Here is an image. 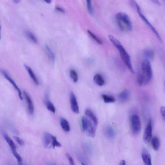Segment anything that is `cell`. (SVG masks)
Masks as SVG:
<instances>
[{"label": "cell", "mask_w": 165, "mask_h": 165, "mask_svg": "<svg viewBox=\"0 0 165 165\" xmlns=\"http://www.w3.org/2000/svg\"><path fill=\"white\" fill-rule=\"evenodd\" d=\"M153 71L150 61L144 59L141 63L137 74V83L141 87L148 84L152 79Z\"/></svg>", "instance_id": "obj_1"}, {"label": "cell", "mask_w": 165, "mask_h": 165, "mask_svg": "<svg viewBox=\"0 0 165 165\" xmlns=\"http://www.w3.org/2000/svg\"><path fill=\"white\" fill-rule=\"evenodd\" d=\"M108 38L111 42L119 52L120 56L130 71L135 73L129 55L120 41L114 36L109 35Z\"/></svg>", "instance_id": "obj_2"}, {"label": "cell", "mask_w": 165, "mask_h": 165, "mask_svg": "<svg viewBox=\"0 0 165 165\" xmlns=\"http://www.w3.org/2000/svg\"><path fill=\"white\" fill-rule=\"evenodd\" d=\"M116 22L119 29L122 31H132L133 27L129 16L124 12H120L115 15Z\"/></svg>", "instance_id": "obj_3"}, {"label": "cell", "mask_w": 165, "mask_h": 165, "mask_svg": "<svg viewBox=\"0 0 165 165\" xmlns=\"http://www.w3.org/2000/svg\"><path fill=\"white\" fill-rule=\"evenodd\" d=\"M130 123L133 134L135 135L139 134L141 129V124L139 116L136 114L132 115L130 119Z\"/></svg>", "instance_id": "obj_4"}, {"label": "cell", "mask_w": 165, "mask_h": 165, "mask_svg": "<svg viewBox=\"0 0 165 165\" xmlns=\"http://www.w3.org/2000/svg\"><path fill=\"white\" fill-rule=\"evenodd\" d=\"M135 7L137 11V12H138L139 15L141 19L143 20L144 22L145 23L151 30L155 34V36L160 41L162 42V40L159 34L158 33L153 26L149 22L148 20L146 18L145 16H144L143 14L140 6L137 3H136Z\"/></svg>", "instance_id": "obj_5"}, {"label": "cell", "mask_w": 165, "mask_h": 165, "mask_svg": "<svg viewBox=\"0 0 165 165\" xmlns=\"http://www.w3.org/2000/svg\"><path fill=\"white\" fill-rule=\"evenodd\" d=\"M152 120L150 119L146 128L145 131L143 135V140L144 143L147 144L148 143L152 136Z\"/></svg>", "instance_id": "obj_6"}, {"label": "cell", "mask_w": 165, "mask_h": 165, "mask_svg": "<svg viewBox=\"0 0 165 165\" xmlns=\"http://www.w3.org/2000/svg\"><path fill=\"white\" fill-rule=\"evenodd\" d=\"M97 126L90 119H88L87 125L85 131L87 135L91 137L95 136L96 132V127Z\"/></svg>", "instance_id": "obj_7"}, {"label": "cell", "mask_w": 165, "mask_h": 165, "mask_svg": "<svg viewBox=\"0 0 165 165\" xmlns=\"http://www.w3.org/2000/svg\"><path fill=\"white\" fill-rule=\"evenodd\" d=\"M1 72L2 74L3 75L4 77L10 82L15 88L16 90L18 91V94L19 97L21 100H23V98L22 97V93L20 90L19 88L16 85L15 82L12 78L9 76V75L6 71L3 70H1Z\"/></svg>", "instance_id": "obj_8"}, {"label": "cell", "mask_w": 165, "mask_h": 165, "mask_svg": "<svg viewBox=\"0 0 165 165\" xmlns=\"http://www.w3.org/2000/svg\"><path fill=\"white\" fill-rule=\"evenodd\" d=\"M70 101L72 111L75 114H79V111L78 102L75 95L73 92L70 94Z\"/></svg>", "instance_id": "obj_9"}, {"label": "cell", "mask_w": 165, "mask_h": 165, "mask_svg": "<svg viewBox=\"0 0 165 165\" xmlns=\"http://www.w3.org/2000/svg\"><path fill=\"white\" fill-rule=\"evenodd\" d=\"M54 136L47 132L45 133L43 137V143L45 147L47 148H52V143Z\"/></svg>", "instance_id": "obj_10"}, {"label": "cell", "mask_w": 165, "mask_h": 165, "mask_svg": "<svg viewBox=\"0 0 165 165\" xmlns=\"http://www.w3.org/2000/svg\"><path fill=\"white\" fill-rule=\"evenodd\" d=\"M143 161L145 165H152L151 156L148 151L146 149H143L141 154Z\"/></svg>", "instance_id": "obj_11"}, {"label": "cell", "mask_w": 165, "mask_h": 165, "mask_svg": "<svg viewBox=\"0 0 165 165\" xmlns=\"http://www.w3.org/2000/svg\"><path fill=\"white\" fill-rule=\"evenodd\" d=\"M130 96L129 91L127 89H125L120 92L118 96L119 100L122 103H125L128 101Z\"/></svg>", "instance_id": "obj_12"}, {"label": "cell", "mask_w": 165, "mask_h": 165, "mask_svg": "<svg viewBox=\"0 0 165 165\" xmlns=\"http://www.w3.org/2000/svg\"><path fill=\"white\" fill-rule=\"evenodd\" d=\"M23 93L27 103L29 112L30 114H32L34 113V109L32 99L29 95L26 92L24 91Z\"/></svg>", "instance_id": "obj_13"}, {"label": "cell", "mask_w": 165, "mask_h": 165, "mask_svg": "<svg viewBox=\"0 0 165 165\" xmlns=\"http://www.w3.org/2000/svg\"><path fill=\"white\" fill-rule=\"evenodd\" d=\"M104 132L106 136L109 139H113L115 136V130L111 126H108L104 128Z\"/></svg>", "instance_id": "obj_14"}, {"label": "cell", "mask_w": 165, "mask_h": 165, "mask_svg": "<svg viewBox=\"0 0 165 165\" xmlns=\"http://www.w3.org/2000/svg\"><path fill=\"white\" fill-rule=\"evenodd\" d=\"M85 113L88 118L93 121L96 125L97 126L98 123V119L91 110L90 109H86Z\"/></svg>", "instance_id": "obj_15"}, {"label": "cell", "mask_w": 165, "mask_h": 165, "mask_svg": "<svg viewBox=\"0 0 165 165\" xmlns=\"http://www.w3.org/2000/svg\"><path fill=\"white\" fill-rule=\"evenodd\" d=\"M143 56L145 59L149 61L152 60L155 57V53L153 50L147 49L144 50L143 52Z\"/></svg>", "instance_id": "obj_16"}, {"label": "cell", "mask_w": 165, "mask_h": 165, "mask_svg": "<svg viewBox=\"0 0 165 165\" xmlns=\"http://www.w3.org/2000/svg\"><path fill=\"white\" fill-rule=\"evenodd\" d=\"M45 99V103L47 109L49 111L54 113L56 111L55 108L53 103L49 99V96L47 94L46 95Z\"/></svg>", "instance_id": "obj_17"}, {"label": "cell", "mask_w": 165, "mask_h": 165, "mask_svg": "<svg viewBox=\"0 0 165 165\" xmlns=\"http://www.w3.org/2000/svg\"><path fill=\"white\" fill-rule=\"evenodd\" d=\"M24 66L26 68L27 72H28L30 77L34 82V83L36 85H38L39 84V82L36 76L34 74L32 69L28 66L26 65H24Z\"/></svg>", "instance_id": "obj_18"}, {"label": "cell", "mask_w": 165, "mask_h": 165, "mask_svg": "<svg viewBox=\"0 0 165 165\" xmlns=\"http://www.w3.org/2000/svg\"><path fill=\"white\" fill-rule=\"evenodd\" d=\"M95 83L99 86H104L105 84V81L104 78L100 74H95L94 78Z\"/></svg>", "instance_id": "obj_19"}, {"label": "cell", "mask_w": 165, "mask_h": 165, "mask_svg": "<svg viewBox=\"0 0 165 165\" xmlns=\"http://www.w3.org/2000/svg\"><path fill=\"white\" fill-rule=\"evenodd\" d=\"M60 125L62 128L65 132L70 131V127L69 123L65 119L62 117H61L60 119Z\"/></svg>", "instance_id": "obj_20"}, {"label": "cell", "mask_w": 165, "mask_h": 165, "mask_svg": "<svg viewBox=\"0 0 165 165\" xmlns=\"http://www.w3.org/2000/svg\"><path fill=\"white\" fill-rule=\"evenodd\" d=\"M3 136L5 140L11 149L16 150V147L15 144L10 138V137L6 133H3Z\"/></svg>", "instance_id": "obj_21"}, {"label": "cell", "mask_w": 165, "mask_h": 165, "mask_svg": "<svg viewBox=\"0 0 165 165\" xmlns=\"http://www.w3.org/2000/svg\"><path fill=\"white\" fill-rule=\"evenodd\" d=\"M152 144L153 149L156 151L159 150L160 146L159 139L157 137H154L152 140Z\"/></svg>", "instance_id": "obj_22"}, {"label": "cell", "mask_w": 165, "mask_h": 165, "mask_svg": "<svg viewBox=\"0 0 165 165\" xmlns=\"http://www.w3.org/2000/svg\"><path fill=\"white\" fill-rule=\"evenodd\" d=\"M102 97L104 102L106 103H114L115 101V99L113 96L105 94H103Z\"/></svg>", "instance_id": "obj_23"}, {"label": "cell", "mask_w": 165, "mask_h": 165, "mask_svg": "<svg viewBox=\"0 0 165 165\" xmlns=\"http://www.w3.org/2000/svg\"><path fill=\"white\" fill-rule=\"evenodd\" d=\"M26 37L32 42L34 43H37V40L35 35L33 33L30 31H26L25 32Z\"/></svg>", "instance_id": "obj_24"}, {"label": "cell", "mask_w": 165, "mask_h": 165, "mask_svg": "<svg viewBox=\"0 0 165 165\" xmlns=\"http://www.w3.org/2000/svg\"><path fill=\"white\" fill-rule=\"evenodd\" d=\"M46 49L47 52L49 55V56L53 61H55V55L50 47L47 45H45Z\"/></svg>", "instance_id": "obj_25"}, {"label": "cell", "mask_w": 165, "mask_h": 165, "mask_svg": "<svg viewBox=\"0 0 165 165\" xmlns=\"http://www.w3.org/2000/svg\"><path fill=\"white\" fill-rule=\"evenodd\" d=\"M87 31L89 35L96 42L100 45L103 44L102 41L97 36H96L94 33L89 30H88Z\"/></svg>", "instance_id": "obj_26"}, {"label": "cell", "mask_w": 165, "mask_h": 165, "mask_svg": "<svg viewBox=\"0 0 165 165\" xmlns=\"http://www.w3.org/2000/svg\"><path fill=\"white\" fill-rule=\"evenodd\" d=\"M70 76L74 82H76L78 80V76L77 73L74 70H71L70 72Z\"/></svg>", "instance_id": "obj_27"}, {"label": "cell", "mask_w": 165, "mask_h": 165, "mask_svg": "<svg viewBox=\"0 0 165 165\" xmlns=\"http://www.w3.org/2000/svg\"><path fill=\"white\" fill-rule=\"evenodd\" d=\"M13 155L16 158L19 164H22V159L21 157L17 153L16 150L11 149Z\"/></svg>", "instance_id": "obj_28"}, {"label": "cell", "mask_w": 165, "mask_h": 165, "mask_svg": "<svg viewBox=\"0 0 165 165\" xmlns=\"http://www.w3.org/2000/svg\"><path fill=\"white\" fill-rule=\"evenodd\" d=\"M88 10L91 15L93 14V10L92 7L91 0H86Z\"/></svg>", "instance_id": "obj_29"}, {"label": "cell", "mask_w": 165, "mask_h": 165, "mask_svg": "<svg viewBox=\"0 0 165 165\" xmlns=\"http://www.w3.org/2000/svg\"><path fill=\"white\" fill-rule=\"evenodd\" d=\"M61 144L57 141L56 136H54L53 141L52 143V148H54L56 147H61Z\"/></svg>", "instance_id": "obj_30"}, {"label": "cell", "mask_w": 165, "mask_h": 165, "mask_svg": "<svg viewBox=\"0 0 165 165\" xmlns=\"http://www.w3.org/2000/svg\"><path fill=\"white\" fill-rule=\"evenodd\" d=\"M88 119L85 116L82 117V128L83 131H85L87 125Z\"/></svg>", "instance_id": "obj_31"}, {"label": "cell", "mask_w": 165, "mask_h": 165, "mask_svg": "<svg viewBox=\"0 0 165 165\" xmlns=\"http://www.w3.org/2000/svg\"><path fill=\"white\" fill-rule=\"evenodd\" d=\"M14 139L19 144V145L22 146H23L24 144L23 140L19 137L17 136H14Z\"/></svg>", "instance_id": "obj_32"}, {"label": "cell", "mask_w": 165, "mask_h": 165, "mask_svg": "<svg viewBox=\"0 0 165 165\" xmlns=\"http://www.w3.org/2000/svg\"><path fill=\"white\" fill-rule=\"evenodd\" d=\"M66 155L68 160L69 161L70 164L72 165H74L73 160L70 154L67 153L66 154Z\"/></svg>", "instance_id": "obj_33"}, {"label": "cell", "mask_w": 165, "mask_h": 165, "mask_svg": "<svg viewBox=\"0 0 165 165\" xmlns=\"http://www.w3.org/2000/svg\"><path fill=\"white\" fill-rule=\"evenodd\" d=\"M160 112L162 116L163 119L165 120V107H162L161 108Z\"/></svg>", "instance_id": "obj_34"}, {"label": "cell", "mask_w": 165, "mask_h": 165, "mask_svg": "<svg viewBox=\"0 0 165 165\" xmlns=\"http://www.w3.org/2000/svg\"><path fill=\"white\" fill-rule=\"evenodd\" d=\"M56 9L57 11L62 13H65V10L63 9L60 7L59 6H56Z\"/></svg>", "instance_id": "obj_35"}, {"label": "cell", "mask_w": 165, "mask_h": 165, "mask_svg": "<svg viewBox=\"0 0 165 165\" xmlns=\"http://www.w3.org/2000/svg\"><path fill=\"white\" fill-rule=\"evenodd\" d=\"M129 1L131 5L135 7V4L136 3L135 1V0H129Z\"/></svg>", "instance_id": "obj_36"}, {"label": "cell", "mask_w": 165, "mask_h": 165, "mask_svg": "<svg viewBox=\"0 0 165 165\" xmlns=\"http://www.w3.org/2000/svg\"><path fill=\"white\" fill-rule=\"evenodd\" d=\"M126 164V162L124 160H122L119 163L120 165H125Z\"/></svg>", "instance_id": "obj_37"}, {"label": "cell", "mask_w": 165, "mask_h": 165, "mask_svg": "<svg viewBox=\"0 0 165 165\" xmlns=\"http://www.w3.org/2000/svg\"><path fill=\"white\" fill-rule=\"evenodd\" d=\"M13 2L16 4H18L20 0H13Z\"/></svg>", "instance_id": "obj_38"}, {"label": "cell", "mask_w": 165, "mask_h": 165, "mask_svg": "<svg viewBox=\"0 0 165 165\" xmlns=\"http://www.w3.org/2000/svg\"><path fill=\"white\" fill-rule=\"evenodd\" d=\"M44 1L48 3H50L51 2V0H44Z\"/></svg>", "instance_id": "obj_39"}, {"label": "cell", "mask_w": 165, "mask_h": 165, "mask_svg": "<svg viewBox=\"0 0 165 165\" xmlns=\"http://www.w3.org/2000/svg\"><path fill=\"white\" fill-rule=\"evenodd\" d=\"M1 25H0V39H1Z\"/></svg>", "instance_id": "obj_40"}]
</instances>
